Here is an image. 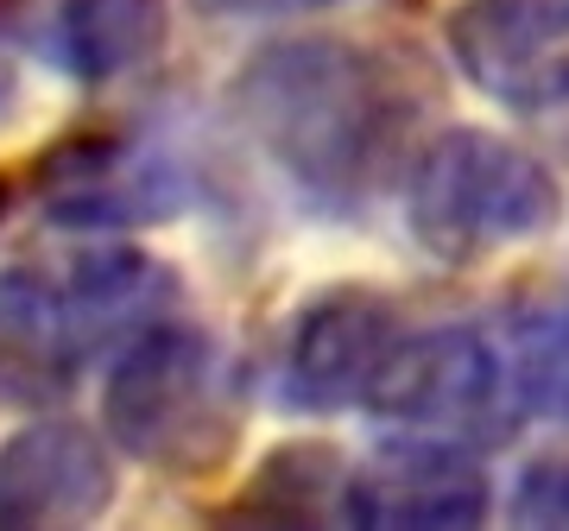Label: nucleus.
I'll return each mask as SVG.
<instances>
[{
	"label": "nucleus",
	"instance_id": "9",
	"mask_svg": "<svg viewBox=\"0 0 569 531\" xmlns=\"http://www.w3.org/2000/svg\"><path fill=\"white\" fill-rule=\"evenodd\" d=\"M39 203L58 228H152L183 203V184L152 152L82 140L44 164Z\"/></svg>",
	"mask_w": 569,
	"mask_h": 531
},
{
	"label": "nucleus",
	"instance_id": "6",
	"mask_svg": "<svg viewBox=\"0 0 569 531\" xmlns=\"http://www.w3.org/2000/svg\"><path fill=\"white\" fill-rule=\"evenodd\" d=\"M114 493V450L77 418H39L0 443V531L96 525Z\"/></svg>",
	"mask_w": 569,
	"mask_h": 531
},
{
	"label": "nucleus",
	"instance_id": "2",
	"mask_svg": "<svg viewBox=\"0 0 569 531\" xmlns=\"http://www.w3.org/2000/svg\"><path fill=\"white\" fill-rule=\"evenodd\" d=\"M102 430L159 474H216L241 443V387L216 335L183 317L133 329L102 380Z\"/></svg>",
	"mask_w": 569,
	"mask_h": 531
},
{
	"label": "nucleus",
	"instance_id": "7",
	"mask_svg": "<svg viewBox=\"0 0 569 531\" xmlns=\"http://www.w3.org/2000/svg\"><path fill=\"white\" fill-rule=\"evenodd\" d=\"M399 335V310L380 291L342 285L298 310L284 348V399L298 411H342L367 399V380Z\"/></svg>",
	"mask_w": 569,
	"mask_h": 531
},
{
	"label": "nucleus",
	"instance_id": "12",
	"mask_svg": "<svg viewBox=\"0 0 569 531\" xmlns=\"http://www.w3.org/2000/svg\"><path fill=\"white\" fill-rule=\"evenodd\" d=\"M500 368L519 411L569 424V279H531L526 291H512L500 323Z\"/></svg>",
	"mask_w": 569,
	"mask_h": 531
},
{
	"label": "nucleus",
	"instance_id": "3",
	"mask_svg": "<svg viewBox=\"0 0 569 531\" xmlns=\"http://www.w3.org/2000/svg\"><path fill=\"white\" fill-rule=\"evenodd\" d=\"M557 216H563V190L550 164L488 127H443L411 159L406 222L437 260H493L507 247L550 234Z\"/></svg>",
	"mask_w": 569,
	"mask_h": 531
},
{
	"label": "nucleus",
	"instance_id": "8",
	"mask_svg": "<svg viewBox=\"0 0 569 531\" xmlns=\"http://www.w3.org/2000/svg\"><path fill=\"white\" fill-rule=\"evenodd\" d=\"M348 525H399V531H462L488 519V474L456 443H399L373 455L342 488Z\"/></svg>",
	"mask_w": 569,
	"mask_h": 531
},
{
	"label": "nucleus",
	"instance_id": "13",
	"mask_svg": "<svg viewBox=\"0 0 569 531\" xmlns=\"http://www.w3.org/2000/svg\"><path fill=\"white\" fill-rule=\"evenodd\" d=\"M63 298H70V317H77L82 329V348L96 354V348L108 342V335H133V329L159 323L164 304L178 298V285H171V272H164L159 260H146V253H89V260L77 266V279L63 285Z\"/></svg>",
	"mask_w": 569,
	"mask_h": 531
},
{
	"label": "nucleus",
	"instance_id": "5",
	"mask_svg": "<svg viewBox=\"0 0 569 531\" xmlns=\"http://www.w3.org/2000/svg\"><path fill=\"white\" fill-rule=\"evenodd\" d=\"M449 58L493 108L545 114L569 102V0H456Z\"/></svg>",
	"mask_w": 569,
	"mask_h": 531
},
{
	"label": "nucleus",
	"instance_id": "15",
	"mask_svg": "<svg viewBox=\"0 0 569 531\" xmlns=\"http://www.w3.org/2000/svg\"><path fill=\"white\" fill-rule=\"evenodd\" d=\"M512 519L519 525H569V455H545L519 474Z\"/></svg>",
	"mask_w": 569,
	"mask_h": 531
},
{
	"label": "nucleus",
	"instance_id": "11",
	"mask_svg": "<svg viewBox=\"0 0 569 531\" xmlns=\"http://www.w3.org/2000/svg\"><path fill=\"white\" fill-rule=\"evenodd\" d=\"M171 7L164 0H39L32 44L70 82H121L164 51Z\"/></svg>",
	"mask_w": 569,
	"mask_h": 531
},
{
	"label": "nucleus",
	"instance_id": "14",
	"mask_svg": "<svg viewBox=\"0 0 569 531\" xmlns=\"http://www.w3.org/2000/svg\"><path fill=\"white\" fill-rule=\"evenodd\" d=\"M342 488H348L342 462L317 443H298V450H279L266 462L260 488L247 493V512L284 519V525H323L329 512H342Z\"/></svg>",
	"mask_w": 569,
	"mask_h": 531
},
{
	"label": "nucleus",
	"instance_id": "4",
	"mask_svg": "<svg viewBox=\"0 0 569 531\" xmlns=\"http://www.w3.org/2000/svg\"><path fill=\"white\" fill-rule=\"evenodd\" d=\"M380 424L425 430L443 443H468V437H500L507 430V368L500 348L468 323L418 329V335H392V348L380 354V368L367 380L361 399Z\"/></svg>",
	"mask_w": 569,
	"mask_h": 531
},
{
	"label": "nucleus",
	"instance_id": "10",
	"mask_svg": "<svg viewBox=\"0 0 569 531\" xmlns=\"http://www.w3.org/2000/svg\"><path fill=\"white\" fill-rule=\"evenodd\" d=\"M82 361L89 348H82L63 285L39 279L32 266H7L0 272V405H58L77 387Z\"/></svg>",
	"mask_w": 569,
	"mask_h": 531
},
{
	"label": "nucleus",
	"instance_id": "1",
	"mask_svg": "<svg viewBox=\"0 0 569 531\" xmlns=\"http://www.w3.org/2000/svg\"><path fill=\"white\" fill-rule=\"evenodd\" d=\"M234 114L310 203L361 209L406 159L411 89L355 39H284L247 58Z\"/></svg>",
	"mask_w": 569,
	"mask_h": 531
},
{
	"label": "nucleus",
	"instance_id": "16",
	"mask_svg": "<svg viewBox=\"0 0 569 531\" xmlns=\"http://www.w3.org/2000/svg\"><path fill=\"white\" fill-rule=\"evenodd\" d=\"M216 20H291V13H323V7H342V0H197Z\"/></svg>",
	"mask_w": 569,
	"mask_h": 531
}]
</instances>
